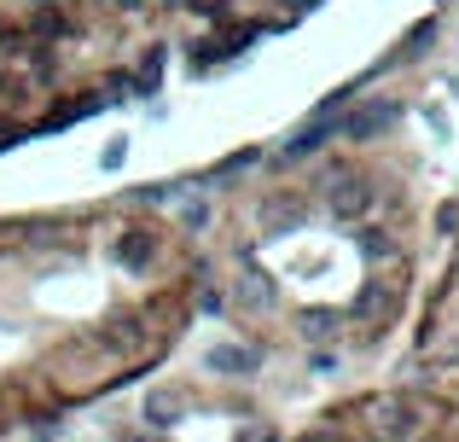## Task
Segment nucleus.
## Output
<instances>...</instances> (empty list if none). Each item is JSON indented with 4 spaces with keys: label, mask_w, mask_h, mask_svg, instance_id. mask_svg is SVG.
<instances>
[{
    "label": "nucleus",
    "mask_w": 459,
    "mask_h": 442,
    "mask_svg": "<svg viewBox=\"0 0 459 442\" xmlns=\"http://www.w3.org/2000/svg\"><path fill=\"white\" fill-rule=\"evenodd\" d=\"M204 291V238L140 193L0 216V437L152 373Z\"/></svg>",
    "instance_id": "2"
},
{
    "label": "nucleus",
    "mask_w": 459,
    "mask_h": 442,
    "mask_svg": "<svg viewBox=\"0 0 459 442\" xmlns=\"http://www.w3.org/2000/svg\"><path fill=\"white\" fill-rule=\"evenodd\" d=\"M291 442H459V396L437 385H390L308 420Z\"/></svg>",
    "instance_id": "3"
},
{
    "label": "nucleus",
    "mask_w": 459,
    "mask_h": 442,
    "mask_svg": "<svg viewBox=\"0 0 459 442\" xmlns=\"http://www.w3.org/2000/svg\"><path fill=\"white\" fill-rule=\"evenodd\" d=\"M204 250V308L262 355L325 378L402 326L425 262V193L413 163L355 123L337 152L280 158L273 181L233 193Z\"/></svg>",
    "instance_id": "1"
},
{
    "label": "nucleus",
    "mask_w": 459,
    "mask_h": 442,
    "mask_svg": "<svg viewBox=\"0 0 459 442\" xmlns=\"http://www.w3.org/2000/svg\"><path fill=\"white\" fill-rule=\"evenodd\" d=\"M413 373L425 385L459 396V210H454L442 273L425 291V308H419V326H413Z\"/></svg>",
    "instance_id": "4"
}]
</instances>
